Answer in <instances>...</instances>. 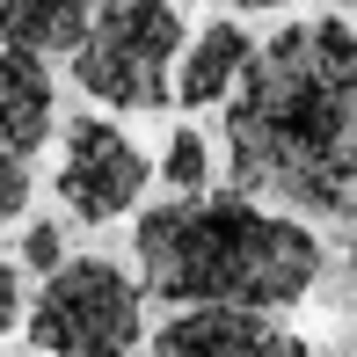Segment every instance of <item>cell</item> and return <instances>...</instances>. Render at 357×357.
I'll list each match as a JSON object with an SVG mask.
<instances>
[{"instance_id": "obj_2", "label": "cell", "mask_w": 357, "mask_h": 357, "mask_svg": "<svg viewBox=\"0 0 357 357\" xmlns=\"http://www.w3.org/2000/svg\"><path fill=\"white\" fill-rule=\"evenodd\" d=\"M139 291L168 306H299L321 278V241L306 219L255 197H175L153 204L132 234Z\"/></svg>"}, {"instance_id": "obj_13", "label": "cell", "mask_w": 357, "mask_h": 357, "mask_svg": "<svg viewBox=\"0 0 357 357\" xmlns=\"http://www.w3.org/2000/svg\"><path fill=\"white\" fill-rule=\"evenodd\" d=\"M15 314H22V278H15V263H0V335L15 328Z\"/></svg>"}, {"instance_id": "obj_4", "label": "cell", "mask_w": 357, "mask_h": 357, "mask_svg": "<svg viewBox=\"0 0 357 357\" xmlns=\"http://www.w3.org/2000/svg\"><path fill=\"white\" fill-rule=\"evenodd\" d=\"M146 335V291L102 255L59 263L29 299V343L44 357H132Z\"/></svg>"}, {"instance_id": "obj_12", "label": "cell", "mask_w": 357, "mask_h": 357, "mask_svg": "<svg viewBox=\"0 0 357 357\" xmlns=\"http://www.w3.org/2000/svg\"><path fill=\"white\" fill-rule=\"evenodd\" d=\"M22 263H29V270H44V278H52V270L66 263V234H59L52 219H37V226H29V234H22Z\"/></svg>"}, {"instance_id": "obj_8", "label": "cell", "mask_w": 357, "mask_h": 357, "mask_svg": "<svg viewBox=\"0 0 357 357\" xmlns=\"http://www.w3.org/2000/svg\"><path fill=\"white\" fill-rule=\"evenodd\" d=\"M248 29L234 22V15H219V22H204L197 29V44H190V59H183V73H175V102L183 109H212L234 95V80L241 66H248Z\"/></svg>"}, {"instance_id": "obj_1", "label": "cell", "mask_w": 357, "mask_h": 357, "mask_svg": "<svg viewBox=\"0 0 357 357\" xmlns=\"http://www.w3.org/2000/svg\"><path fill=\"white\" fill-rule=\"evenodd\" d=\"M226 160L241 197L291 219L357 212V29L343 15L284 22L248 52L226 102Z\"/></svg>"}, {"instance_id": "obj_11", "label": "cell", "mask_w": 357, "mask_h": 357, "mask_svg": "<svg viewBox=\"0 0 357 357\" xmlns=\"http://www.w3.org/2000/svg\"><path fill=\"white\" fill-rule=\"evenodd\" d=\"M22 204H29V160L0 146V226L22 219Z\"/></svg>"}, {"instance_id": "obj_3", "label": "cell", "mask_w": 357, "mask_h": 357, "mask_svg": "<svg viewBox=\"0 0 357 357\" xmlns=\"http://www.w3.org/2000/svg\"><path fill=\"white\" fill-rule=\"evenodd\" d=\"M183 15L175 0H109L95 29L73 44V80L109 109H168Z\"/></svg>"}, {"instance_id": "obj_6", "label": "cell", "mask_w": 357, "mask_h": 357, "mask_svg": "<svg viewBox=\"0 0 357 357\" xmlns=\"http://www.w3.org/2000/svg\"><path fill=\"white\" fill-rule=\"evenodd\" d=\"M153 357H314L291 328L255 306H175L153 335Z\"/></svg>"}, {"instance_id": "obj_9", "label": "cell", "mask_w": 357, "mask_h": 357, "mask_svg": "<svg viewBox=\"0 0 357 357\" xmlns=\"http://www.w3.org/2000/svg\"><path fill=\"white\" fill-rule=\"evenodd\" d=\"M109 0H0V37L37 59H73V44L95 29Z\"/></svg>"}, {"instance_id": "obj_10", "label": "cell", "mask_w": 357, "mask_h": 357, "mask_svg": "<svg viewBox=\"0 0 357 357\" xmlns=\"http://www.w3.org/2000/svg\"><path fill=\"white\" fill-rule=\"evenodd\" d=\"M160 175L175 183V197H197L204 183H212V153H204L197 132H175L168 139V160H160Z\"/></svg>"}, {"instance_id": "obj_14", "label": "cell", "mask_w": 357, "mask_h": 357, "mask_svg": "<svg viewBox=\"0 0 357 357\" xmlns=\"http://www.w3.org/2000/svg\"><path fill=\"white\" fill-rule=\"evenodd\" d=\"M226 8H248V15H263V8H284V0H226Z\"/></svg>"}, {"instance_id": "obj_7", "label": "cell", "mask_w": 357, "mask_h": 357, "mask_svg": "<svg viewBox=\"0 0 357 357\" xmlns=\"http://www.w3.org/2000/svg\"><path fill=\"white\" fill-rule=\"evenodd\" d=\"M52 109H59L52 66L37 52H22V44H0V146L29 160L52 139Z\"/></svg>"}, {"instance_id": "obj_5", "label": "cell", "mask_w": 357, "mask_h": 357, "mask_svg": "<svg viewBox=\"0 0 357 357\" xmlns=\"http://www.w3.org/2000/svg\"><path fill=\"white\" fill-rule=\"evenodd\" d=\"M146 183H153V160H146L109 117H73L66 153H59V197H66L73 219H88V226L124 219Z\"/></svg>"}, {"instance_id": "obj_15", "label": "cell", "mask_w": 357, "mask_h": 357, "mask_svg": "<svg viewBox=\"0 0 357 357\" xmlns=\"http://www.w3.org/2000/svg\"><path fill=\"white\" fill-rule=\"evenodd\" d=\"M350 278H357V248H350Z\"/></svg>"}]
</instances>
